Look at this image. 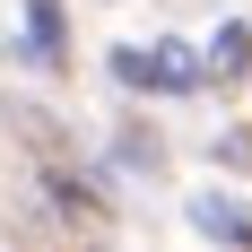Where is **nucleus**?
<instances>
[{
    "mask_svg": "<svg viewBox=\"0 0 252 252\" xmlns=\"http://www.w3.org/2000/svg\"><path fill=\"white\" fill-rule=\"evenodd\" d=\"M61 44V9H52V0H35V52H52Z\"/></svg>",
    "mask_w": 252,
    "mask_h": 252,
    "instance_id": "nucleus-5",
    "label": "nucleus"
},
{
    "mask_svg": "<svg viewBox=\"0 0 252 252\" xmlns=\"http://www.w3.org/2000/svg\"><path fill=\"white\" fill-rule=\"evenodd\" d=\"M218 157H226V165H252V130H226V139H218Z\"/></svg>",
    "mask_w": 252,
    "mask_h": 252,
    "instance_id": "nucleus-6",
    "label": "nucleus"
},
{
    "mask_svg": "<svg viewBox=\"0 0 252 252\" xmlns=\"http://www.w3.org/2000/svg\"><path fill=\"white\" fill-rule=\"evenodd\" d=\"M113 78H122V87H148V52L122 44V52H113Z\"/></svg>",
    "mask_w": 252,
    "mask_h": 252,
    "instance_id": "nucleus-4",
    "label": "nucleus"
},
{
    "mask_svg": "<svg viewBox=\"0 0 252 252\" xmlns=\"http://www.w3.org/2000/svg\"><path fill=\"white\" fill-rule=\"evenodd\" d=\"M191 226H200V235H226V244H244V252H252L244 209H235V200H218V191H209V200H191Z\"/></svg>",
    "mask_w": 252,
    "mask_h": 252,
    "instance_id": "nucleus-2",
    "label": "nucleus"
},
{
    "mask_svg": "<svg viewBox=\"0 0 252 252\" xmlns=\"http://www.w3.org/2000/svg\"><path fill=\"white\" fill-rule=\"evenodd\" d=\"M148 87H165V96H191V87H200V61H191V44H157V52H148Z\"/></svg>",
    "mask_w": 252,
    "mask_h": 252,
    "instance_id": "nucleus-1",
    "label": "nucleus"
},
{
    "mask_svg": "<svg viewBox=\"0 0 252 252\" xmlns=\"http://www.w3.org/2000/svg\"><path fill=\"white\" fill-rule=\"evenodd\" d=\"M252 70V26H218V78H244Z\"/></svg>",
    "mask_w": 252,
    "mask_h": 252,
    "instance_id": "nucleus-3",
    "label": "nucleus"
}]
</instances>
